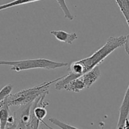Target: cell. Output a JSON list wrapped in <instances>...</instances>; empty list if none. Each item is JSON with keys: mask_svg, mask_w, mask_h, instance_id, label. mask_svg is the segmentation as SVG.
I'll list each match as a JSON object with an SVG mask.
<instances>
[{"mask_svg": "<svg viewBox=\"0 0 129 129\" xmlns=\"http://www.w3.org/2000/svg\"><path fill=\"white\" fill-rule=\"evenodd\" d=\"M126 40V35L110 37L106 44L91 56L72 62L70 66L68 74L61 77L60 80L54 84V88L56 90L63 89V86L70 81L99 65L114 50L125 45Z\"/></svg>", "mask_w": 129, "mask_h": 129, "instance_id": "obj_1", "label": "cell"}, {"mask_svg": "<svg viewBox=\"0 0 129 129\" xmlns=\"http://www.w3.org/2000/svg\"><path fill=\"white\" fill-rule=\"evenodd\" d=\"M60 79L61 77L51 81L45 83L44 82L36 86L23 89L15 94H11L5 100L4 102L7 103L10 107L11 106L21 107L31 104L39 97L48 95L49 94V88L50 86L53 84H55L57 81L60 80Z\"/></svg>", "mask_w": 129, "mask_h": 129, "instance_id": "obj_2", "label": "cell"}, {"mask_svg": "<svg viewBox=\"0 0 129 129\" xmlns=\"http://www.w3.org/2000/svg\"><path fill=\"white\" fill-rule=\"evenodd\" d=\"M68 64L64 62H56L44 58L25 59L15 61L0 60V66H10L11 71L20 72L22 71L34 69H56L57 68L67 66Z\"/></svg>", "mask_w": 129, "mask_h": 129, "instance_id": "obj_3", "label": "cell"}, {"mask_svg": "<svg viewBox=\"0 0 129 129\" xmlns=\"http://www.w3.org/2000/svg\"><path fill=\"white\" fill-rule=\"evenodd\" d=\"M101 76L99 66L78 78L73 79L63 86V89L67 91L78 93L86 88H89Z\"/></svg>", "mask_w": 129, "mask_h": 129, "instance_id": "obj_4", "label": "cell"}, {"mask_svg": "<svg viewBox=\"0 0 129 129\" xmlns=\"http://www.w3.org/2000/svg\"><path fill=\"white\" fill-rule=\"evenodd\" d=\"M32 104L20 107L18 110L14 113L17 120V124L14 129H26L27 123L30 117Z\"/></svg>", "mask_w": 129, "mask_h": 129, "instance_id": "obj_5", "label": "cell"}, {"mask_svg": "<svg viewBox=\"0 0 129 129\" xmlns=\"http://www.w3.org/2000/svg\"><path fill=\"white\" fill-rule=\"evenodd\" d=\"M119 112L120 114L116 129H123L125 120L128 118L129 115V84L124 95Z\"/></svg>", "mask_w": 129, "mask_h": 129, "instance_id": "obj_6", "label": "cell"}, {"mask_svg": "<svg viewBox=\"0 0 129 129\" xmlns=\"http://www.w3.org/2000/svg\"><path fill=\"white\" fill-rule=\"evenodd\" d=\"M115 1L123 15L129 28V0H115ZM124 45L125 52L129 55V35H126V40Z\"/></svg>", "mask_w": 129, "mask_h": 129, "instance_id": "obj_7", "label": "cell"}, {"mask_svg": "<svg viewBox=\"0 0 129 129\" xmlns=\"http://www.w3.org/2000/svg\"><path fill=\"white\" fill-rule=\"evenodd\" d=\"M50 34L54 36L58 41L68 44H72L78 38L75 33H68L63 30H51Z\"/></svg>", "mask_w": 129, "mask_h": 129, "instance_id": "obj_8", "label": "cell"}, {"mask_svg": "<svg viewBox=\"0 0 129 129\" xmlns=\"http://www.w3.org/2000/svg\"><path fill=\"white\" fill-rule=\"evenodd\" d=\"M10 115V107L4 102L0 107V129H6Z\"/></svg>", "mask_w": 129, "mask_h": 129, "instance_id": "obj_9", "label": "cell"}, {"mask_svg": "<svg viewBox=\"0 0 129 129\" xmlns=\"http://www.w3.org/2000/svg\"><path fill=\"white\" fill-rule=\"evenodd\" d=\"M41 1V0H14L11 2L8 3L4 4V5H0V11L6 9L14 7V6H19V5H25V4L30 3L36 2V1Z\"/></svg>", "mask_w": 129, "mask_h": 129, "instance_id": "obj_10", "label": "cell"}, {"mask_svg": "<svg viewBox=\"0 0 129 129\" xmlns=\"http://www.w3.org/2000/svg\"><path fill=\"white\" fill-rule=\"evenodd\" d=\"M40 122L35 117L32 110L30 109V117L27 123L26 129H39Z\"/></svg>", "mask_w": 129, "mask_h": 129, "instance_id": "obj_11", "label": "cell"}, {"mask_svg": "<svg viewBox=\"0 0 129 129\" xmlns=\"http://www.w3.org/2000/svg\"><path fill=\"white\" fill-rule=\"evenodd\" d=\"M13 85L12 84H7L2 89L0 90V107L3 103L4 102L5 100L11 94V92L12 91Z\"/></svg>", "mask_w": 129, "mask_h": 129, "instance_id": "obj_12", "label": "cell"}, {"mask_svg": "<svg viewBox=\"0 0 129 129\" xmlns=\"http://www.w3.org/2000/svg\"><path fill=\"white\" fill-rule=\"evenodd\" d=\"M56 1H57V3H58V5H59V7L61 8V9L62 11H63V13H64V17L70 20H73L74 16L72 15L70 11V10L68 9L67 4H66L65 0H56Z\"/></svg>", "mask_w": 129, "mask_h": 129, "instance_id": "obj_13", "label": "cell"}, {"mask_svg": "<svg viewBox=\"0 0 129 129\" xmlns=\"http://www.w3.org/2000/svg\"><path fill=\"white\" fill-rule=\"evenodd\" d=\"M49 121L52 123L53 124L55 125L58 126L59 128L61 129H79L71 125L67 124V123H64V122H61L59 120L57 119V118L52 117V118H49Z\"/></svg>", "mask_w": 129, "mask_h": 129, "instance_id": "obj_14", "label": "cell"}, {"mask_svg": "<svg viewBox=\"0 0 129 129\" xmlns=\"http://www.w3.org/2000/svg\"><path fill=\"white\" fill-rule=\"evenodd\" d=\"M123 129H129V119L128 118H126L125 120V123H124L123 128Z\"/></svg>", "mask_w": 129, "mask_h": 129, "instance_id": "obj_15", "label": "cell"}, {"mask_svg": "<svg viewBox=\"0 0 129 129\" xmlns=\"http://www.w3.org/2000/svg\"><path fill=\"white\" fill-rule=\"evenodd\" d=\"M0 126H1V123H0Z\"/></svg>", "mask_w": 129, "mask_h": 129, "instance_id": "obj_16", "label": "cell"}]
</instances>
